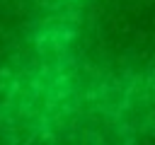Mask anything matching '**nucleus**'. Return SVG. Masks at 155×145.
<instances>
[{"mask_svg":"<svg viewBox=\"0 0 155 145\" xmlns=\"http://www.w3.org/2000/svg\"><path fill=\"white\" fill-rule=\"evenodd\" d=\"M65 0H0V128L46 145Z\"/></svg>","mask_w":155,"mask_h":145,"instance_id":"1","label":"nucleus"}]
</instances>
